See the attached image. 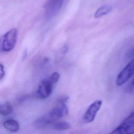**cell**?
<instances>
[{
    "mask_svg": "<svg viewBox=\"0 0 134 134\" xmlns=\"http://www.w3.org/2000/svg\"><path fill=\"white\" fill-rule=\"evenodd\" d=\"M17 35L18 31L16 28L11 29L5 33L1 40L2 51L6 52L12 51L16 44Z\"/></svg>",
    "mask_w": 134,
    "mask_h": 134,
    "instance_id": "6da1fadb",
    "label": "cell"
},
{
    "mask_svg": "<svg viewBox=\"0 0 134 134\" xmlns=\"http://www.w3.org/2000/svg\"><path fill=\"white\" fill-rule=\"evenodd\" d=\"M110 133L133 134L134 133V111L127 117Z\"/></svg>",
    "mask_w": 134,
    "mask_h": 134,
    "instance_id": "7a4b0ae2",
    "label": "cell"
},
{
    "mask_svg": "<svg viewBox=\"0 0 134 134\" xmlns=\"http://www.w3.org/2000/svg\"><path fill=\"white\" fill-rule=\"evenodd\" d=\"M134 74V58L132 59L126 66L119 73L116 80V83L118 86L125 84Z\"/></svg>",
    "mask_w": 134,
    "mask_h": 134,
    "instance_id": "3957f363",
    "label": "cell"
},
{
    "mask_svg": "<svg viewBox=\"0 0 134 134\" xmlns=\"http://www.w3.org/2000/svg\"><path fill=\"white\" fill-rule=\"evenodd\" d=\"M54 84L49 77L42 80L36 92L35 96L39 99L48 97L52 92Z\"/></svg>",
    "mask_w": 134,
    "mask_h": 134,
    "instance_id": "277c9868",
    "label": "cell"
},
{
    "mask_svg": "<svg viewBox=\"0 0 134 134\" xmlns=\"http://www.w3.org/2000/svg\"><path fill=\"white\" fill-rule=\"evenodd\" d=\"M102 103L101 100H96L88 107L83 117L84 122L90 123L94 120L97 112L102 106Z\"/></svg>",
    "mask_w": 134,
    "mask_h": 134,
    "instance_id": "5b68a950",
    "label": "cell"
},
{
    "mask_svg": "<svg viewBox=\"0 0 134 134\" xmlns=\"http://www.w3.org/2000/svg\"><path fill=\"white\" fill-rule=\"evenodd\" d=\"M4 127L9 131L14 132L19 129V125L16 120L14 119H8L3 123Z\"/></svg>",
    "mask_w": 134,
    "mask_h": 134,
    "instance_id": "8992f818",
    "label": "cell"
},
{
    "mask_svg": "<svg viewBox=\"0 0 134 134\" xmlns=\"http://www.w3.org/2000/svg\"><path fill=\"white\" fill-rule=\"evenodd\" d=\"M112 6L110 5H104L100 7L95 12L94 14L95 18H99L104 15L108 14L112 10Z\"/></svg>",
    "mask_w": 134,
    "mask_h": 134,
    "instance_id": "52a82bcc",
    "label": "cell"
},
{
    "mask_svg": "<svg viewBox=\"0 0 134 134\" xmlns=\"http://www.w3.org/2000/svg\"><path fill=\"white\" fill-rule=\"evenodd\" d=\"M13 107L8 102H5L0 105V113L3 116H7L12 113Z\"/></svg>",
    "mask_w": 134,
    "mask_h": 134,
    "instance_id": "ba28073f",
    "label": "cell"
},
{
    "mask_svg": "<svg viewBox=\"0 0 134 134\" xmlns=\"http://www.w3.org/2000/svg\"><path fill=\"white\" fill-rule=\"evenodd\" d=\"M70 127V124L66 121H55L51 126V128L58 130L69 129Z\"/></svg>",
    "mask_w": 134,
    "mask_h": 134,
    "instance_id": "9c48e42d",
    "label": "cell"
},
{
    "mask_svg": "<svg viewBox=\"0 0 134 134\" xmlns=\"http://www.w3.org/2000/svg\"><path fill=\"white\" fill-rule=\"evenodd\" d=\"M49 78L51 80V81L55 84L58 82L60 79V74L57 72H53L49 77Z\"/></svg>",
    "mask_w": 134,
    "mask_h": 134,
    "instance_id": "30bf717a",
    "label": "cell"
},
{
    "mask_svg": "<svg viewBox=\"0 0 134 134\" xmlns=\"http://www.w3.org/2000/svg\"><path fill=\"white\" fill-rule=\"evenodd\" d=\"M69 97L68 95H63L59 97L56 100L57 104H66V102L68 100Z\"/></svg>",
    "mask_w": 134,
    "mask_h": 134,
    "instance_id": "8fae6325",
    "label": "cell"
},
{
    "mask_svg": "<svg viewBox=\"0 0 134 134\" xmlns=\"http://www.w3.org/2000/svg\"><path fill=\"white\" fill-rule=\"evenodd\" d=\"M5 69H4V67L3 66V65L1 63L0 64V80H2L4 76H5Z\"/></svg>",
    "mask_w": 134,
    "mask_h": 134,
    "instance_id": "7c38bea8",
    "label": "cell"
},
{
    "mask_svg": "<svg viewBox=\"0 0 134 134\" xmlns=\"http://www.w3.org/2000/svg\"><path fill=\"white\" fill-rule=\"evenodd\" d=\"M129 90H130V91H134V78L133 79V80H132L130 84L129 85V87H128Z\"/></svg>",
    "mask_w": 134,
    "mask_h": 134,
    "instance_id": "4fadbf2b",
    "label": "cell"
},
{
    "mask_svg": "<svg viewBox=\"0 0 134 134\" xmlns=\"http://www.w3.org/2000/svg\"><path fill=\"white\" fill-rule=\"evenodd\" d=\"M68 47L66 46H65L63 47V52L64 53H66L67 51H68Z\"/></svg>",
    "mask_w": 134,
    "mask_h": 134,
    "instance_id": "5bb4252c",
    "label": "cell"
},
{
    "mask_svg": "<svg viewBox=\"0 0 134 134\" xmlns=\"http://www.w3.org/2000/svg\"><path fill=\"white\" fill-rule=\"evenodd\" d=\"M27 54V50H25V51H24V53H23V59L26 58V56Z\"/></svg>",
    "mask_w": 134,
    "mask_h": 134,
    "instance_id": "9a60e30c",
    "label": "cell"
},
{
    "mask_svg": "<svg viewBox=\"0 0 134 134\" xmlns=\"http://www.w3.org/2000/svg\"><path fill=\"white\" fill-rule=\"evenodd\" d=\"M131 54H132V55L134 57V49L132 50V53H131Z\"/></svg>",
    "mask_w": 134,
    "mask_h": 134,
    "instance_id": "2e32d148",
    "label": "cell"
}]
</instances>
